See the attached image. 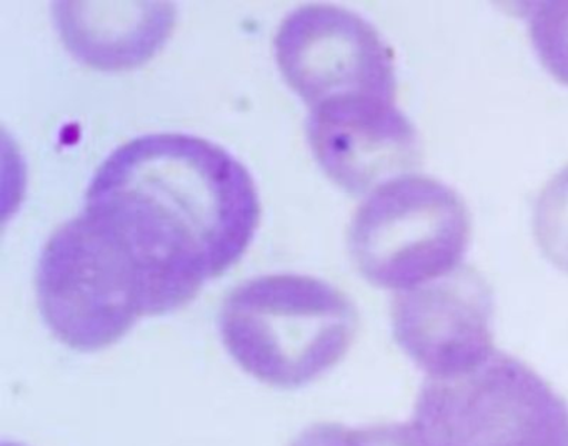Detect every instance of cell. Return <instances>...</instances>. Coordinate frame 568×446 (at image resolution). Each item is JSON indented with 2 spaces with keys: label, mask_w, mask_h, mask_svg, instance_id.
<instances>
[{
  "label": "cell",
  "mask_w": 568,
  "mask_h": 446,
  "mask_svg": "<svg viewBox=\"0 0 568 446\" xmlns=\"http://www.w3.org/2000/svg\"><path fill=\"white\" fill-rule=\"evenodd\" d=\"M85 212L131 243L165 315L242 259L261 202L251 173L224 146L185 133H151L119 146L99 166Z\"/></svg>",
  "instance_id": "1"
},
{
  "label": "cell",
  "mask_w": 568,
  "mask_h": 446,
  "mask_svg": "<svg viewBox=\"0 0 568 446\" xmlns=\"http://www.w3.org/2000/svg\"><path fill=\"white\" fill-rule=\"evenodd\" d=\"M219 330L245 373L265 385L294 389L344 358L357 332V310L324 280L265 275L232 290Z\"/></svg>",
  "instance_id": "2"
},
{
  "label": "cell",
  "mask_w": 568,
  "mask_h": 446,
  "mask_svg": "<svg viewBox=\"0 0 568 446\" xmlns=\"http://www.w3.org/2000/svg\"><path fill=\"white\" fill-rule=\"evenodd\" d=\"M36 286L42 318L78 352L108 348L141 316L159 315L141 256L111 223L85 210L44 246Z\"/></svg>",
  "instance_id": "3"
},
{
  "label": "cell",
  "mask_w": 568,
  "mask_h": 446,
  "mask_svg": "<svg viewBox=\"0 0 568 446\" xmlns=\"http://www.w3.org/2000/svg\"><path fill=\"white\" fill-rule=\"evenodd\" d=\"M412 426L425 446H568V405L534 368L495 349L468 372L428 376Z\"/></svg>",
  "instance_id": "4"
},
{
  "label": "cell",
  "mask_w": 568,
  "mask_h": 446,
  "mask_svg": "<svg viewBox=\"0 0 568 446\" xmlns=\"http://www.w3.org/2000/svg\"><path fill=\"white\" fill-rule=\"evenodd\" d=\"M470 229V213L454 189L430 176L404 175L358 206L348 250L372 285L402 292L462 265Z\"/></svg>",
  "instance_id": "5"
},
{
  "label": "cell",
  "mask_w": 568,
  "mask_h": 446,
  "mask_svg": "<svg viewBox=\"0 0 568 446\" xmlns=\"http://www.w3.org/2000/svg\"><path fill=\"white\" fill-rule=\"evenodd\" d=\"M275 59L311 110L395 102L390 45L364 17L342 7L312 3L288 13L275 36Z\"/></svg>",
  "instance_id": "6"
},
{
  "label": "cell",
  "mask_w": 568,
  "mask_h": 446,
  "mask_svg": "<svg viewBox=\"0 0 568 446\" xmlns=\"http://www.w3.org/2000/svg\"><path fill=\"white\" fill-rule=\"evenodd\" d=\"M494 293L468 265L402 290L392 303L398 346L432 378L480 365L494 348Z\"/></svg>",
  "instance_id": "7"
},
{
  "label": "cell",
  "mask_w": 568,
  "mask_h": 446,
  "mask_svg": "<svg viewBox=\"0 0 568 446\" xmlns=\"http://www.w3.org/2000/svg\"><path fill=\"white\" fill-rule=\"evenodd\" d=\"M307 135L324 172L352 195L372 193L404 176L420 159L417 130L395 102L311 110Z\"/></svg>",
  "instance_id": "8"
},
{
  "label": "cell",
  "mask_w": 568,
  "mask_h": 446,
  "mask_svg": "<svg viewBox=\"0 0 568 446\" xmlns=\"http://www.w3.org/2000/svg\"><path fill=\"white\" fill-rule=\"evenodd\" d=\"M55 20L68 49L102 70H124L151 59L168 40L175 12L165 2H62Z\"/></svg>",
  "instance_id": "9"
},
{
  "label": "cell",
  "mask_w": 568,
  "mask_h": 446,
  "mask_svg": "<svg viewBox=\"0 0 568 446\" xmlns=\"http://www.w3.org/2000/svg\"><path fill=\"white\" fill-rule=\"evenodd\" d=\"M528 32L541 65L568 87V0L525 3Z\"/></svg>",
  "instance_id": "10"
},
{
  "label": "cell",
  "mask_w": 568,
  "mask_h": 446,
  "mask_svg": "<svg viewBox=\"0 0 568 446\" xmlns=\"http://www.w3.org/2000/svg\"><path fill=\"white\" fill-rule=\"evenodd\" d=\"M534 235L548 262L568 273V166L561 169L538 195Z\"/></svg>",
  "instance_id": "11"
},
{
  "label": "cell",
  "mask_w": 568,
  "mask_h": 446,
  "mask_svg": "<svg viewBox=\"0 0 568 446\" xmlns=\"http://www.w3.org/2000/svg\"><path fill=\"white\" fill-rule=\"evenodd\" d=\"M291 446H425L412 425L351 428L341 423H317L304 429Z\"/></svg>",
  "instance_id": "12"
},
{
  "label": "cell",
  "mask_w": 568,
  "mask_h": 446,
  "mask_svg": "<svg viewBox=\"0 0 568 446\" xmlns=\"http://www.w3.org/2000/svg\"><path fill=\"white\" fill-rule=\"evenodd\" d=\"M2 446H24V445H21V443L6 442L4 445H2Z\"/></svg>",
  "instance_id": "13"
}]
</instances>
